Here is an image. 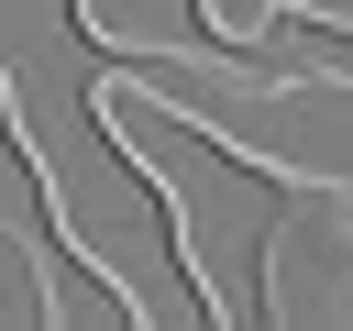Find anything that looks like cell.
I'll return each mask as SVG.
<instances>
[{
  "label": "cell",
  "instance_id": "6da1fadb",
  "mask_svg": "<svg viewBox=\"0 0 353 331\" xmlns=\"http://www.w3.org/2000/svg\"><path fill=\"white\" fill-rule=\"evenodd\" d=\"M353 210H342V177H298L287 188V210L254 232V320H276V331H298V320H342V298H353Z\"/></svg>",
  "mask_w": 353,
  "mask_h": 331
},
{
  "label": "cell",
  "instance_id": "7a4b0ae2",
  "mask_svg": "<svg viewBox=\"0 0 353 331\" xmlns=\"http://www.w3.org/2000/svg\"><path fill=\"white\" fill-rule=\"evenodd\" d=\"M33 265H44V254H33V243H22L11 221H0V320H22V331H44V320H66V298H55V287H44Z\"/></svg>",
  "mask_w": 353,
  "mask_h": 331
}]
</instances>
